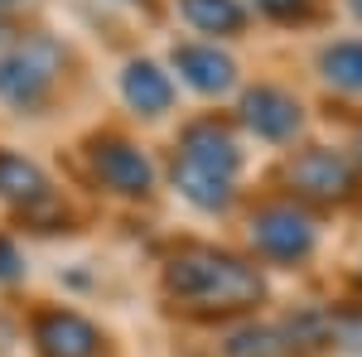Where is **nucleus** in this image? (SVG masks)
<instances>
[{
  "label": "nucleus",
  "mask_w": 362,
  "mask_h": 357,
  "mask_svg": "<svg viewBox=\"0 0 362 357\" xmlns=\"http://www.w3.org/2000/svg\"><path fill=\"white\" fill-rule=\"evenodd\" d=\"M0 39H5V25H0Z\"/></svg>",
  "instance_id": "aec40b11"
},
{
  "label": "nucleus",
  "mask_w": 362,
  "mask_h": 357,
  "mask_svg": "<svg viewBox=\"0 0 362 357\" xmlns=\"http://www.w3.org/2000/svg\"><path fill=\"white\" fill-rule=\"evenodd\" d=\"M290 184L309 198H348L353 193V165L334 150H305L290 165Z\"/></svg>",
  "instance_id": "0eeeda50"
},
{
  "label": "nucleus",
  "mask_w": 362,
  "mask_h": 357,
  "mask_svg": "<svg viewBox=\"0 0 362 357\" xmlns=\"http://www.w3.org/2000/svg\"><path fill=\"white\" fill-rule=\"evenodd\" d=\"M251 242L271 261H300L314 251V222L290 203H271L251 218Z\"/></svg>",
  "instance_id": "7ed1b4c3"
},
{
  "label": "nucleus",
  "mask_w": 362,
  "mask_h": 357,
  "mask_svg": "<svg viewBox=\"0 0 362 357\" xmlns=\"http://www.w3.org/2000/svg\"><path fill=\"white\" fill-rule=\"evenodd\" d=\"M20 271H25V266H20V251H15L10 242H5V237H0V280H15Z\"/></svg>",
  "instance_id": "f3484780"
},
{
  "label": "nucleus",
  "mask_w": 362,
  "mask_h": 357,
  "mask_svg": "<svg viewBox=\"0 0 362 357\" xmlns=\"http://www.w3.org/2000/svg\"><path fill=\"white\" fill-rule=\"evenodd\" d=\"M165 285L179 300L218 304V309H242V304L261 300V275H256V266L227 256V251H208V247L179 251L165 266Z\"/></svg>",
  "instance_id": "f257e3e1"
},
{
  "label": "nucleus",
  "mask_w": 362,
  "mask_h": 357,
  "mask_svg": "<svg viewBox=\"0 0 362 357\" xmlns=\"http://www.w3.org/2000/svg\"><path fill=\"white\" fill-rule=\"evenodd\" d=\"M256 10H266V15H276V20H295V15L309 10V0H256Z\"/></svg>",
  "instance_id": "dca6fc26"
},
{
  "label": "nucleus",
  "mask_w": 362,
  "mask_h": 357,
  "mask_svg": "<svg viewBox=\"0 0 362 357\" xmlns=\"http://www.w3.org/2000/svg\"><path fill=\"white\" fill-rule=\"evenodd\" d=\"M179 160L213 169V174H223V179H237L242 150H237V140H232L227 126H218V121H194V126L184 131V140H179Z\"/></svg>",
  "instance_id": "423d86ee"
},
{
  "label": "nucleus",
  "mask_w": 362,
  "mask_h": 357,
  "mask_svg": "<svg viewBox=\"0 0 362 357\" xmlns=\"http://www.w3.org/2000/svg\"><path fill=\"white\" fill-rule=\"evenodd\" d=\"M174 184H179V193L189 203L208 208V213H218V208L232 203V179H223V174H213L203 165H189V160H174Z\"/></svg>",
  "instance_id": "9b49d317"
},
{
  "label": "nucleus",
  "mask_w": 362,
  "mask_h": 357,
  "mask_svg": "<svg viewBox=\"0 0 362 357\" xmlns=\"http://www.w3.org/2000/svg\"><path fill=\"white\" fill-rule=\"evenodd\" d=\"M319 68H324V78L343 92H362V44L358 39H343V44H329L324 54H319Z\"/></svg>",
  "instance_id": "4468645a"
},
{
  "label": "nucleus",
  "mask_w": 362,
  "mask_h": 357,
  "mask_svg": "<svg viewBox=\"0 0 362 357\" xmlns=\"http://www.w3.org/2000/svg\"><path fill=\"white\" fill-rule=\"evenodd\" d=\"M174 68L184 73V83L198 92H227L237 78V63L227 54H218L213 44H179L174 49Z\"/></svg>",
  "instance_id": "1a4fd4ad"
},
{
  "label": "nucleus",
  "mask_w": 362,
  "mask_h": 357,
  "mask_svg": "<svg viewBox=\"0 0 362 357\" xmlns=\"http://www.w3.org/2000/svg\"><path fill=\"white\" fill-rule=\"evenodd\" d=\"M58 63H63V54L49 39H34L25 49H15L10 58H0V97L10 107H39L44 92L54 87Z\"/></svg>",
  "instance_id": "f03ea898"
},
{
  "label": "nucleus",
  "mask_w": 362,
  "mask_h": 357,
  "mask_svg": "<svg viewBox=\"0 0 362 357\" xmlns=\"http://www.w3.org/2000/svg\"><path fill=\"white\" fill-rule=\"evenodd\" d=\"M92 165H97V174H102L107 189L126 193V198H145V193L155 189L150 160L140 155L136 145H126V140H97V145H92Z\"/></svg>",
  "instance_id": "20e7f679"
},
{
  "label": "nucleus",
  "mask_w": 362,
  "mask_h": 357,
  "mask_svg": "<svg viewBox=\"0 0 362 357\" xmlns=\"http://www.w3.org/2000/svg\"><path fill=\"white\" fill-rule=\"evenodd\" d=\"M179 10H184V20L203 34H237L242 20H247V10L237 5V0H179Z\"/></svg>",
  "instance_id": "ddd939ff"
},
{
  "label": "nucleus",
  "mask_w": 362,
  "mask_h": 357,
  "mask_svg": "<svg viewBox=\"0 0 362 357\" xmlns=\"http://www.w3.org/2000/svg\"><path fill=\"white\" fill-rule=\"evenodd\" d=\"M0 5H15V0H0Z\"/></svg>",
  "instance_id": "6ab92c4d"
},
{
  "label": "nucleus",
  "mask_w": 362,
  "mask_h": 357,
  "mask_svg": "<svg viewBox=\"0 0 362 357\" xmlns=\"http://www.w3.org/2000/svg\"><path fill=\"white\" fill-rule=\"evenodd\" d=\"M227 357H295V338L280 329H242L227 338Z\"/></svg>",
  "instance_id": "2eb2a0df"
},
{
  "label": "nucleus",
  "mask_w": 362,
  "mask_h": 357,
  "mask_svg": "<svg viewBox=\"0 0 362 357\" xmlns=\"http://www.w3.org/2000/svg\"><path fill=\"white\" fill-rule=\"evenodd\" d=\"M353 15H358V20H362V0H353Z\"/></svg>",
  "instance_id": "a211bd4d"
},
{
  "label": "nucleus",
  "mask_w": 362,
  "mask_h": 357,
  "mask_svg": "<svg viewBox=\"0 0 362 357\" xmlns=\"http://www.w3.org/2000/svg\"><path fill=\"white\" fill-rule=\"evenodd\" d=\"M121 87H126V102H131L140 116H160V111H169V102H174V83H169L155 63H145V58L126 68Z\"/></svg>",
  "instance_id": "9d476101"
},
{
  "label": "nucleus",
  "mask_w": 362,
  "mask_h": 357,
  "mask_svg": "<svg viewBox=\"0 0 362 357\" xmlns=\"http://www.w3.org/2000/svg\"><path fill=\"white\" fill-rule=\"evenodd\" d=\"M0 198H15V203H39V198H49L44 169L34 165V160H25V155L0 150Z\"/></svg>",
  "instance_id": "f8f14e48"
},
{
  "label": "nucleus",
  "mask_w": 362,
  "mask_h": 357,
  "mask_svg": "<svg viewBox=\"0 0 362 357\" xmlns=\"http://www.w3.org/2000/svg\"><path fill=\"white\" fill-rule=\"evenodd\" d=\"M34 343L44 357H97V329L87 324L83 314H68V309H54L34 324Z\"/></svg>",
  "instance_id": "6e6552de"
},
{
  "label": "nucleus",
  "mask_w": 362,
  "mask_h": 357,
  "mask_svg": "<svg viewBox=\"0 0 362 357\" xmlns=\"http://www.w3.org/2000/svg\"><path fill=\"white\" fill-rule=\"evenodd\" d=\"M242 121L261 140H290L305 116H300V102L290 92H280V87H251L247 97H242Z\"/></svg>",
  "instance_id": "39448f33"
}]
</instances>
